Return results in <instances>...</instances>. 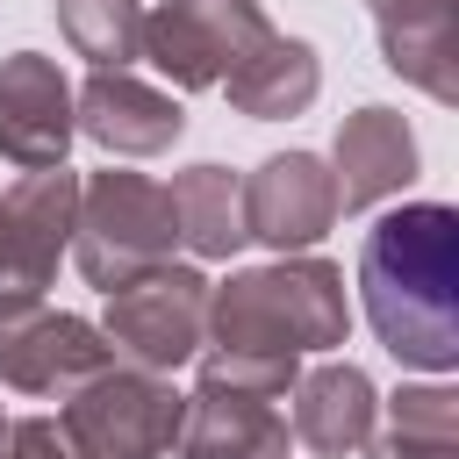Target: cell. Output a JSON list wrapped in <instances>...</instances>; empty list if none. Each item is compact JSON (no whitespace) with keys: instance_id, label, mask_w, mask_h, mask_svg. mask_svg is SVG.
<instances>
[{"instance_id":"13","label":"cell","mask_w":459,"mask_h":459,"mask_svg":"<svg viewBox=\"0 0 459 459\" xmlns=\"http://www.w3.org/2000/svg\"><path fill=\"white\" fill-rule=\"evenodd\" d=\"M380 57L394 79L430 93L437 108L459 100V0H366Z\"/></svg>"},{"instance_id":"8","label":"cell","mask_w":459,"mask_h":459,"mask_svg":"<svg viewBox=\"0 0 459 459\" xmlns=\"http://www.w3.org/2000/svg\"><path fill=\"white\" fill-rule=\"evenodd\" d=\"M79 136L72 115V79L57 72V57L43 50H7L0 57V158L22 172L65 165Z\"/></svg>"},{"instance_id":"1","label":"cell","mask_w":459,"mask_h":459,"mask_svg":"<svg viewBox=\"0 0 459 459\" xmlns=\"http://www.w3.org/2000/svg\"><path fill=\"white\" fill-rule=\"evenodd\" d=\"M359 301L387 359L445 380L459 373V208L402 201L359 237Z\"/></svg>"},{"instance_id":"20","label":"cell","mask_w":459,"mask_h":459,"mask_svg":"<svg viewBox=\"0 0 459 459\" xmlns=\"http://www.w3.org/2000/svg\"><path fill=\"white\" fill-rule=\"evenodd\" d=\"M7 459H79V452L57 430V416H14L7 423Z\"/></svg>"},{"instance_id":"14","label":"cell","mask_w":459,"mask_h":459,"mask_svg":"<svg viewBox=\"0 0 459 459\" xmlns=\"http://www.w3.org/2000/svg\"><path fill=\"white\" fill-rule=\"evenodd\" d=\"M287 452H294V430L265 394H237L208 380L186 394L172 459H287Z\"/></svg>"},{"instance_id":"5","label":"cell","mask_w":459,"mask_h":459,"mask_svg":"<svg viewBox=\"0 0 459 459\" xmlns=\"http://www.w3.org/2000/svg\"><path fill=\"white\" fill-rule=\"evenodd\" d=\"M265 29L273 22H265L258 0H158V7H143V50H136V65H151L179 93H208V86H222V72Z\"/></svg>"},{"instance_id":"11","label":"cell","mask_w":459,"mask_h":459,"mask_svg":"<svg viewBox=\"0 0 459 459\" xmlns=\"http://www.w3.org/2000/svg\"><path fill=\"white\" fill-rule=\"evenodd\" d=\"M7 230H14V280H7V301H36L65 251H72V222H79V172L72 165H43V172H22L7 194Z\"/></svg>"},{"instance_id":"18","label":"cell","mask_w":459,"mask_h":459,"mask_svg":"<svg viewBox=\"0 0 459 459\" xmlns=\"http://www.w3.org/2000/svg\"><path fill=\"white\" fill-rule=\"evenodd\" d=\"M172 215H179V244L194 258H237L244 237V172L201 158L186 172H172Z\"/></svg>"},{"instance_id":"19","label":"cell","mask_w":459,"mask_h":459,"mask_svg":"<svg viewBox=\"0 0 459 459\" xmlns=\"http://www.w3.org/2000/svg\"><path fill=\"white\" fill-rule=\"evenodd\" d=\"M57 36L93 72H122L143 50V0H57Z\"/></svg>"},{"instance_id":"4","label":"cell","mask_w":459,"mask_h":459,"mask_svg":"<svg viewBox=\"0 0 459 459\" xmlns=\"http://www.w3.org/2000/svg\"><path fill=\"white\" fill-rule=\"evenodd\" d=\"M100 337L115 344L122 366H143V373L194 366V351L208 337V273L165 258V265L122 280L100 308Z\"/></svg>"},{"instance_id":"15","label":"cell","mask_w":459,"mask_h":459,"mask_svg":"<svg viewBox=\"0 0 459 459\" xmlns=\"http://www.w3.org/2000/svg\"><path fill=\"white\" fill-rule=\"evenodd\" d=\"M222 93H230V108L251 115V122H287V115H301V108L323 93V57H316V43L265 29V36L222 72Z\"/></svg>"},{"instance_id":"3","label":"cell","mask_w":459,"mask_h":459,"mask_svg":"<svg viewBox=\"0 0 459 459\" xmlns=\"http://www.w3.org/2000/svg\"><path fill=\"white\" fill-rule=\"evenodd\" d=\"M179 416L186 394L172 387V373H143L122 359L57 402V430L72 437L79 459H172Z\"/></svg>"},{"instance_id":"2","label":"cell","mask_w":459,"mask_h":459,"mask_svg":"<svg viewBox=\"0 0 459 459\" xmlns=\"http://www.w3.org/2000/svg\"><path fill=\"white\" fill-rule=\"evenodd\" d=\"M179 244V215H172V186L151 172H86L79 179V222H72V265L86 287L115 294L122 280L165 265Z\"/></svg>"},{"instance_id":"17","label":"cell","mask_w":459,"mask_h":459,"mask_svg":"<svg viewBox=\"0 0 459 459\" xmlns=\"http://www.w3.org/2000/svg\"><path fill=\"white\" fill-rule=\"evenodd\" d=\"M359 459H459V394L445 380L394 387L380 402V423L359 445Z\"/></svg>"},{"instance_id":"22","label":"cell","mask_w":459,"mask_h":459,"mask_svg":"<svg viewBox=\"0 0 459 459\" xmlns=\"http://www.w3.org/2000/svg\"><path fill=\"white\" fill-rule=\"evenodd\" d=\"M0 459H7V409H0Z\"/></svg>"},{"instance_id":"12","label":"cell","mask_w":459,"mask_h":459,"mask_svg":"<svg viewBox=\"0 0 459 459\" xmlns=\"http://www.w3.org/2000/svg\"><path fill=\"white\" fill-rule=\"evenodd\" d=\"M287 402H294L287 430H294V445H308L316 459H359V445H366L373 423H380V387H373V373L351 366V359L301 366V380L287 387Z\"/></svg>"},{"instance_id":"7","label":"cell","mask_w":459,"mask_h":459,"mask_svg":"<svg viewBox=\"0 0 459 459\" xmlns=\"http://www.w3.org/2000/svg\"><path fill=\"white\" fill-rule=\"evenodd\" d=\"M330 222H337L330 158H316V151H273L265 165L244 172V237L265 244L273 258L323 244Z\"/></svg>"},{"instance_id":"16","label":"cell","mask_w":459,"mask_h":459,"mask_svg":"<svg viewBox=\"0 0 459 459\" xmlns=\"http://www.w3.org/2000/svg\"><path fill=\"white\" fill-rule=\"evenodd\" d=\"M265 287H273V301H280L301 359H308V351H337V344L351 337V301H344V265H337V258L287 251V258L265 265Z\"/></svg>"},{"instance_id":"9","label":"cell","mask_w":459,"mask_h":459,"mask_svg":"<svg viewBox=\"0 0 459 459\" xmlns=\"http://www.w3.org/2000/svg\"><path fill=\"white\" fill-rule=\"evenodd\" d=\"M423 172V151H416V129L409 115L394 108H351L330 136V179H337V215H366L380 201H394L402 186H416Z\"/></svg>"},{"instance_id":"6","label":"cell","mask_w":459,"mask_h":459,"mask_svg":"<svg viewBox=\"0 0 459 459\" xmlns=\"http://www.w3.org/2000/svg\"><path fill=\"white\" fill-rule=\"evenodd\" d=\"M115 366V344L100 337V323L36 301H0V387L36 394V402H65L72 387H86L93 373Z\"/></svg>"},{"instance_id":"10","label":"cell","mask_w":459,"mask_h":459,"mask_svg":"<svg viewBox=\"0 0 459 459\" xmlns=\"http://www.w3.org/2000/svg\"><path fill=\"white\" fill-rule=\"evenodd\" d=\"M72 115H79V136H93L108 158H158L186 136V108L136 79L129 65L122 72H86V86H72Z\"/></svg>"},{"instance_id":"21","label":"cell","mask_w":459,"mask_h":459,"mask_svg":"<svg viewBox=\"0 0 459 459\" xmlns=\"http://www.w3.org/2000/svg\"><path fill=\"white\" fill-rule=\"evenodd\" d=\"M7 280H14V230H7V201H0V301H7Z\"/></svg>"}]
</instances>
